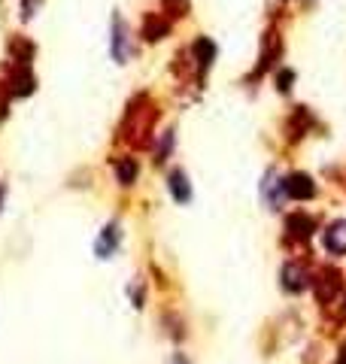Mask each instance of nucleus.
Instances as JSON below:
<instances>
[{
	"mask_svg": "<svg viewBox=\"0 0 346 364\" xmlns=\"http://www.w3.org/2000/svg\"><path fill=\"white\" fill-rule=\"evenodd\" d=\"M213 55H216V46L207 40V36H200V40L195 43V58H198V70L204 73L209 64H213Z\"/></svg>",
	"mask_w": 346,
	"mask_h": 364,
	"instance_id": "9",
	"label": "nucleus"
},
{
	"mask_svg": "<svg viewBox=\"0 0 346 364\" xmlns=\"http://www.w3.org/2000/svg\"><path fill=\"white\" fill-rule=\"evenodd\" d=\"M282 52V46H279V40H277V34H268V40H264V58H261V67H258V73L261 70H268L270 64H273V58H277V55Z\"/></svg>",
	"mask_w": 346,
	"mask_h": 364,
	"instance_id": "12",
	"label": "nucleus"
},
{
	"mask_svg": "<svg viewBox=\"0 0 346 364\" xmlns=\"http://www.w3.org/2000/svg\"><path fill=\"white\" fill-rule=\"evenodd\" d=\"M325 249L331 255H346V222H334L325 231Z\"/></svg>",
	"mask_w": 346,
	"mask_h": 364,
	"instance_id": "3",
	"label": "nucleus"
},
{
	"mask_svg": "<svg viewBox=\"0 0 346 364\" xmlns=\"http://www.w3.org/2000/svg\"><path fill=\"white\" fill-rule=\"evenodd\" d=\"M170 191H173V197H177L179 204H188L191 200V186H188V179H186V173L182 170L170 173Z\"/></svg>",
	"mask_w": 346,
	"mask_h": 364,
	"instance_id": "7",
	"label": "nucleus"
},
{
	"mask_svg": "<svg viewBox=\"0 0 346 364\" xmlns=\"http://www.w3.org/2000/svg\"><path fill=\"white\" fill-rule=\"evenodd\" d=\"M116 246H118V227L106 225L104 234H100V240H97V255L100 258H109V255L116 252Z\"/></svg>",
	"mask_w": 346,
	"mask_h": 364,
	"instance_id": "8",
	"label": "nucleus"
},
{
	"mask_svg": "<svg viewBox=\"0 0 346 364\" xmlns=\"http://www.w3.org/2000/svg\"><path fill=\"white\" fill-rule=\"evenodd\" d=\"M113 27H116V36H113V55H116V61H125V24H122V18H113Z\"/></svg>",
	"mask_w": 346,
	"mask_h": 364,
	"instance_id": "13",
	"label": "nucleus"
},
{
	"mask_svg": "<svg viewBox=\"0 0 346 364\" xmlns=\"http://www.w3.org/2000/svg\"><path fill=\"white\" fill-rule=\"evenodd\" d=\"M286 227H289L291 237H298V240H307V237L313 234L316 222H313V218H310L307 213H291V216L286 218Z\"/></svg>",
	"mask_w": 346,
	"mask_h": 364,
	"instance_id": "4",
	"label": "nucleus"
},
{
	"mask_svg": "<svg viewBox=\"0 0 346 364\" xmlns=\"http://www.w3.org/2000/svg\"><path fill=\"white\" fill-rule=\"evenodd\" d=\"M0 204H4V186H0Z\"/></svg>",
	"mask_w": 346,
	"mask_h": 364,
	"instance_id": "18",
	"label": "nucleus"
},
{
	"mask_svg": "<svg viewBox=\"0 0 346 364\" xmlns=\"http://www.w3.org/2000/svg\"><path fill=\"white\" fill-rule=\"evenodd\" d=\"M173 364H186V361H182V358H177V361H173Z\"/></svg>",
	"mask_w": 346,
	"mask_h": 364,
	"instance_id": "19",
	"label": "nucleus"
},
{
	"mask_svg": "<svg viewBox=\"0 0 346 364\" xmlns=\"http://www.w3.org/2000/svg\"><path fill=\"white\" fill-rule=\"evenodd\" d=\"M337 364H346V346H343V352H340V358H337Z\"/></svg>",
	"mask_w": 346,
	"mask_h": 364,
	"instance_id": "17",
	"label": "nucleus"
},
{
	"mask_svg": "<svg viewBox=\"0 0 346 364\" xmlns=\"http://www.w3.org/2000/svg\"><path fill=\"white\" fill-rule=\"evenodd\" d=\"M282 191H286V197L307 200V197L316 195V186H313V179H310L307 173H291V176L282 179Z\"/></svg>",
	"mask_w": 346,
	"mask_h": 364,
	"instance_id": "1",
	"label": "nucleus"
},
{
	"mask_svg": "<svg viewBox=\"0 0 346 364\" xmlns=\"http://www.w3.org/2000/svg\"><path fill=\"white\" fill-rule=\"evenodd\" d=\"M9 94H13V91H9V88L4 91V85H0V115L6 113V97H9Z\"/></svg>",
	"mask_w": 346,
	"mask_h": 364,
	"instance_id": "16",
	"label": "nucleus"
},
{
	"mask_svg": "<svg viewBox=\"0 0 346 364\" xmlns=\"http://www.w3.org/2000/svg\"><path fill=\"white\" fill-rule=\"evenodd\" d=\"M337 288H340V273H337V270H325L322 276H319V282H316V295H319V300L334 298Z\"/></svg>",
	"mask_w": 346,
	"mask_h": 364,
	"instance_id": "6",
	"label": "nucleus"
},
{
	"mask_svg": "<svg viewBox=\"0 0 346 364\" xmlns=\"http://www.w3.org/2000/svg\"><path fill=\"white\" fill-rule=\"evenodd\" d=\"M167 31H170V24L161 22V15H146V22H143V36L146 40H161Z\"/></svg>",
	"mask_w": 346,
	"mask_h": 364,
	"instance_id": "10",
	"label": "nucleus"
},
{
	"mask_svg": "<svg viewBox=\"0 0 346 364\" xmlns=\"http://www.w3.org/2000/svg\"><path fill=\"white\" fill-rule=\"evenodd\" d=\"M116 176L122 186H131V182L137 179V161L134 158H118L116 161Z\"/></svg>",
	"mask_w": 346,
	"mask_h": 364,
	"instance_id": "11",
	"label": "nucleus"
},
{
	"mask_svg": "<svg viewBox=\"0 0 346 364\" xmlns=\"http://www.w3.org/2000/svg\"><path fill=\"white\" fill-rule=\"evenodd\" d=\"M161 6L167 9L170 15H186L188 13V0H161Z\"/></svg>",
	"mask_w": 346,
	"mask_h": 364,
	"instance_id": "14",
	"label": "nucleus"
},
{
	"mask_svg": "<svg viewBox=\"0 0 346 364\" xmlns=\"http://www.w3.org/2000/svg\"><path fill=\"white\" fill-rule=\"evenodd\" d=\"M9 91H13L15 97H25V94H31V91H34V73H31L27 64H15L13 82H9Z\"/></svg>",
	"mask_w": 346,
	"mask_h": 364,
	"instance_id": "2",
	"label": "nucleus"
},
{
	"mask_svg": "<svg viewBox=\"0 0 346 364\" xmlns=\"http://www.w3.org/2000/svg\"><path fill=\"white\" fill-rule=\"evenodd\" d=\"M279 276H282V288H289V291H300L307 286V270L300 264H286Z\"/></svg>",
	"mask_w": 346,
	"mask_h": 364,
	"instance_id": "5",
	"label": "nucleus"
},
{
	"mask_svg": "<svg viewBox=\"0 0 346 364\" xmlns=\"http://www.w3.org/2000/svg\"><path fill=\"white\" fill-rule=\"evenodd\" d=\"M343 316H346V309H343Z\"/></svg>",
	"mask_w": 346,
	"mask_h": 364,
	"instance_id": "20",
	"label": "nucleus"
},
{
	"mask_svg": "<svg viewBox=\"0 0 346 364\" xmlns=\"http://www.w3.org/2000/svg\"><path fill=\"white\" fill-rule=\"evenodd\" d=\"M289 82H291V70H282L279 73V91H289Z\"/></svg>",
	"mask_w": 346,
	"mask_h": 364,
	"instance_id": "15",
	"label": "nucleus"
}]
</instances>
